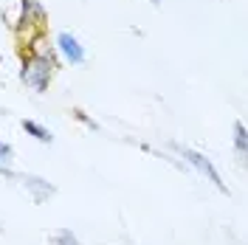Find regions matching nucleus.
I'll list each match as a JSON object with an SVG mask.
<instances>
[{
  "mask_svg": "<svg viewBox=\"0 0 248 245\" xmlns=\"http://www.w3.org/2000/svg\"><path fill=\"white\" fill-rule=\"evenodd\" d=\"M60 68V60L51 57H40V54H23L20 62V82L31 88L34 93H46L51 88V79Z\"/></svg>",
  "mask_w": 248,
  "mask_h": 245,
  "instance_id": "1",
  "label": "nucleus"
},
{
  "mask_svg": "<svg viewBox=\"0 0 248 245\" xmlns=\"http://www.w3.org/2000/svg\"><path fill=\"white\" fill-rule=\"evenodd\" d=\"M172 150H175V153H178L181 158H184V164H186V167H195L198 172H201V175H206V181H209V184L215 186V189H220L223 195H229V186L223 184V178H220L217 167H215V164H212V161H209V158H206L203 153L192 150V147H181V144H172Z\"/></svg>",
  "mask_w": 248,
  "mask_h": 245,
  "instance_id": "2",
  "label": "nucleus"
},
{
  "mask_svg": "<svg viewBox=\"0 0 248 245\" xmlns=\"http://www.w3.org/2000/svg\"><path fill=\"white\" fill-rule=\"evenodd\" d=\"M54 48H57V54H60L68 65H85V62H88L85 46L79 43V37L71 34V31H60L57 40H54Z\"/></svg>",
  "mask_w": 248,
  "mask_h": 245,
  "instance_id": "3",
  "label": "nucleus"
},
{
  "mask_svg": "<svg viewBox=\"0 0 248 245\" xmlns=\"http://www.w3.org/2000/svg\"><path fill=\"white\" fill-rule=\"evenodd\" d=\"M46 6L43 0H20V26L23 29H34V31H43L46 29Z\"/></svg>",
  "mask_w": 248,
  "mask_h": 245,
  "instance_id": "4",
  "label": "nucleus"
},
{
  "mask_svg": "<svg viewBox=\"0 0 248 245\" xmlns=\"http://www.w3.org/2000/svg\"><path fill=\"white\" fill-rule=\"evenodd\" d=\"M17 181L34 198V203H48V200L57 195V186L48 184L46 178H40V175H17Z\"/></svg>",
  "mask_w": 248,
  "mask_h": 245,
  "instance_id": "5",
  "label": "nucleus"
},
{
  "mask_svg": "<svg viewBox=\"0 0 248 245\" xmlns=\"http://www.w3.org/2000/svg\"><path fill=\"white\" fill-rule=\"evenodd\" d=\"M23 130H26V136H31L40 144H54V133L48 127H43L40 122H34V119H23Z\"/></svg>",
  "mask_w": 248,
  "mask_h": 245,
  "instance_id": "6",
  "label": "nucleus"
},
{
  "mask_svg": "<svg viewBox=\"0 0 248 245\" xmlns=\"http://www.w3.org/2000/svg\"><path fill=\"white\" fill-rule=\"evenodd\" d=\"M234 150L240 155V161H246L248 155V133H246V124L243 122H234Z\"/></svg>",
  "mask_w": 248,
  "mask_h": 245,
  "instance_id": "7",
  "label": "nucleus"
},
{
  "mask_svg": "<svg viewBox=\"0 0 248 245\" xmlns=\"http://www.w3.org/2000/svg\"><path fill=\"white\" fill-rule=\"evenodd\" d=\"M51 245H82V243L77 240V234H74L71 229H60L54 237H51Z\"/></svg>",
  "mask_w": 248,
  "mask_h": 245,
  "instance_id": "8",
  "label": "nucleus"
},
{
  "mask_svg": "<svg viewBox=\"0 0 248 245\" xmlns=\"http://www.w3.org/2000/svg\"><path fill=\"white\" fill-rule=\"evenodd\" d=\"M74 119H77V122H82L85 127H88V130H93V133H99V124L93 122V119H88V116H85V110H74Z\"/></svg>",
  "mask_w": 248,
  "mask_h": 245,
  "instance_id": "9",
  "label": "nucleus"
},
{
  "mask_svg": "<svg viewBox=\"0 0 248 245\" xmlns=\"http://www.w3.org/2000/svg\"><path fill=\"white\" fill-rule=\"evenodd\" d=\"M0 158H3L6 164H12V158H15V150H12V144H6L3 138H0Z\"/></svg>",
  "mask_w": 248,
  "mask_h": 245,
  "instance_id": "10",
  "label": "nucleus"
},
{
  "mask_svg": "<svg viewBox=\"0 0 248 245\" xmlns=\"http://www.w3.org/2000/svg\"><path fill=\"white\" fill-rule=\"evenodd\" d=\"M0 178H6V181H17V172H15L12 167H9V164H6L3 158H0Z\"/></svg>",
  "mask_w": 248,
  "mask_h": 245,
  "instance_id": "11",
  "label": "nucleus"
},
{
  "mask_svg": "<svg viewBox=\"0 0 248 245\" xmlns=\"http://www.w3.org/2000/svg\"><path fill=\"white\" fill-rule=\"evenodd\" d=\"M150 6H155V9H158V6H161V0H150Z\"/></svg>",
  "mask_w": 248,
  "mask_h": 245,
  "instance_id": "12",
  "label": "nucleus"
},
{
  "mask_svg": "<svg viewBox=\"0 0 248 245\" xmlns=\"http://www.w3.org/2000/svg\"><path fill=\"white\" fill-rule=\"evenodd\" d=\"M0 62H3V57H0Z\"/></svg>",
  "mask_w": 248,
  "mask_h": 245,
  "instance_id": "13",
  "label": "nucleus"
},
{
  "mask_svg": "<svg viewBox=\"0 0 248 245\" xmlns=\"http://www.w3.org/2000/svg\"><path fill=\"white\" fill-rule=\"evenodd\" d=\"M0 229H3V226H0Z\"/></svg>",
  "mask_w": 248,
  "mask_h": 245,
  "instance_id": "14",
  "label": "nucleus"
}]
</instances>
